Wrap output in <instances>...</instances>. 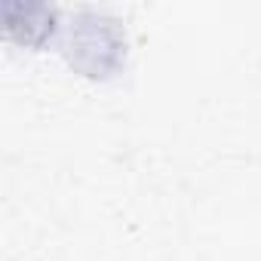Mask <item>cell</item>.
Listing matches in <instances>:
<instances>
[{
    "instance_id": "6da1fadb",
    "label": "cell",
    "mask_w": 261,
    "mask_h": 261,
    "mask_svg": "<svg viewBox=\"0 0 261 261\" xmlns=\"http://www.w3.org/2000/svg\"><path fill=\"white\" fill-rule=\"evenodd\" d=\"M123 37L114 19L101 13H80L71 25L65 56L71 68L86 77H111L123 62Z\"/></svg>"
},
{
    "instance_id": "7a4b0ae2",
    "label": "cell",
    "mask_w": 261,
    "mask_h": 261,
    "mask_svg": "<svg viewBox=\"0 0 261 261\" xmlns=\"http://www.w3.org/2000/svg\"><path fill=\"white\" fill-rule=\"evenodd\" d=\"M4 31L10 40H16L19 46H43L53 31H56V10L46 4H16L7 0L4 7Z\"/></svg>"
}]
</instances>
